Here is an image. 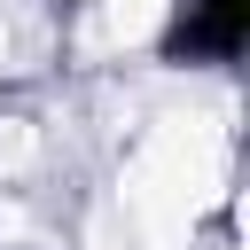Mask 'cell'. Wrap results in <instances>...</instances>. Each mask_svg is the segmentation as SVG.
Here are the masks:
<instances>
[{"label":"cell","instance_id":"obj_1","mask_svg":"<svg viewBox=\"0 0 250 250\" xmlns=\"http://www.w3.org/2000/svg\"><path fill=\"white\" fill-rule=\"evenodd\" d=\"M242 23H250V0H203L180 39L203 47V55H234V47H242Z\"/></svg>","mask_w":250,"mask_h":250}]
</instances>
